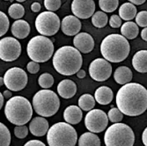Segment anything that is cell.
I'll use <instances>...</instances> for the list:
<instances>
[{"label":"cell","instance_id":"obj_21","mask_svg":"<svg viewBox=\"0 0 147 146\" xmlns=\"http://www.w3.org/2000/svg\"><path fill=\"white\" fill-rule=\"evenodd\" d=\"M132 66L140 73L147 72V50H139L133 56Z\"/></svg>","mask_w":147,"mask_h":146},{"label":"cell","instance_id":"obj_37","mask_svg":"<svg viewBox=\"0 0 147 146\" xmlns=\"http://www.w3.org/2000/svg\"><path fill=\"white\" fill-rule=\"evenodd\" d=\"M28 129L26 128V125H21V126H16L14 128V135L16 137L20 139H23L28 137Z\"/></svg>","mask_w":147,"mask_h":146},{"label":"cell","instance_id":"obj_18","mask_svg":"<svg viewBox=\"0 0 147 146\" xmlns=\"http://www.w3.org/2000/svg\"><path fill=\"white\" fill-rule=\"evenodd\" d=\"M82 118H83V112L77 106H69L68 108H65L63 112L64 121L71 125L78 124L82 121Z\"/></svg>","mask_w":147,"mask_h":146},{"label":"cell","instance_id":"obj_27","mask_svg":"<svg viewBox=\"0 0 147 146\" xmlns=\"http://www.w3.org/2000/svg\"><path fill=\"white\" fill-rule=\"evenodd\" d=\"M78 108L83 111H90L92 108H94L95 106V100L91 94H85L81 95L78 99Z\"/></svg>","mask_w":147,"mask_h":146},{"label":"cell","instance_id":"obj_8","mask_svg":"<svg viewBox=\"0 0 147 146\" xmlns=\"http://www.w3.org/2000/svg\"><path fill=\"white\" fill-rule=\"evenodd\" d=\"M54 44L47 36L37 35L32 38L28 43L26 52L32 61L45 63L49 61L54 53Z\"/></svg>","mask_w":147,"mask_h":146},{"label":"cell","instance_id":"obj_30","mask_svg":"<svg viewBox=\"0 0 147 146\" xmlns=\"http://www.w3.org/2000/svg\"><path fill=\"white\" fill-rule=\"evenodd\" d=\"M8 13L12 19L20 20L25 14V9L20 4H12L8 9Z\"/></svg>","mask_w":147,"mask_h":146},{"label":"cell","instance_id":"obj_6","mask_svg":"<svg viewBox=\"0 0 147 146\" xmlns=\"http://www.w3.org/2000/svg\"><path fill=\"white\" fill-rule=\"evenodd\" d=\"M33 108L42 117H50L56 114L60 108V100L54 92L43 89L37 92L33 98Z\"/></svg>","mask_w":147,"mask_h":146},{"label":"cell","instance_id":"obj_2","mask_svg":"<svg viewBox=\"0 0 147 146\" xmlns=\"http://www.w3.org/2000/svg\"><path fill=\"white\" fill-rule=\"evenodd\" d=\"M82 64L81 53L71 46L59 48L53 57V66L55 70L63 76H71L77 73L81 69Z\"/></svg>","mask_w":147,"mask_h":146},{"label":"cell","instance_id":"obj_14","mask_svg":"<svg viewBox=\"0 0 147 146\" xmlns=\"http://www.w3.org/2000/svg\"><path fill=\"white\" fill-rule=\"evenodd\" d=\"M71 11L78 19H88L95 11V3L93 0H73Z\"/></svg>","mask_w":147,"mask_h":146},{"label":"cell","instance_id":"obj_39","mask_svg":"<svg viewBox=\"0 0 147 146\" xmlns=\"http://www.w3.org/2000/svg\"><path fill=\"white\" fill-rule=\"evenodd\" d=\"M109 25L113 28H118L122 26V20L118 15H112L109 20Z\"/></svg>","mask_w":147,"mask_h":146},{"label":"cell","instance_id":"obj_10","mask_svg":"<svg viewBox=\"0 0 147 146\" xmlns=\"http://www.w3.org/2000/svg\"><path fill=\"white\" fill-rule=\"evenodd\" d=\"M4 84L8 90L11 92H19L23 90L28 81V77L26 71L19 67L9 69L3 77Z\"/></svg>","mask_w":147,"mask_h":146},{"label":"cell","instance_id":"obj_31","mask_svg":"<svg viewBox=\"0 0 147 146\" xmlns=\"http://www.w3.org/2000/svg\"><path fill=\"white\" fill-rule=\"evenodd\" d=\"M11 133L8 128L2 122H0V146H10Z\"/></svg>","mask_w":147,"mask_h":146},{"label":"cell","instance_id":"obj_4","mask_svg":"<svg viewBox=\"0 0 147 146\" xmlns=\"http://www.w3.org/2000/svg\"><path fill=\"white\" fill-rule=\"evenodd\" d=\"M5 114L11 123L16 126L26 125L30 122L33 115L32 105L25 97H11L5 104Z\"/></svg>","mask_w":147,"mask_h":146},{"label":"cell","instance_id":"obj_16","mask_svg":"<svg viewBox=\"0 0 147 146\" xmlns=\"http://www.w3.org/2000/svg\"><path fill=\"white\" fill-rule=\"evenodd\" d=\"M63 33L68 36H74L81 30V22L74 15H68L63 19L61 23Z\"/></svg>","mask_w":147,"mask_h":146},{"label":"cell","instance_id":"obj_24","mask_svg":"<svg viewBox=\"0 0 147 146\" xmlns=\"http://www.w3.org/2000/svg\"><path fill=\"white\" fill-rule=\"evenodd\" d=\"M121 33L124 38L129 40H133L137 38L139 34L138 26L132 21H127L122 25Z\"/></svg>","mask_w":147,"mask_h":146},{"label":"cell","instance_id":"obj_47","mask_svg":"<svg viewBox=\"0 0 147 146\" xmlns=\"http://www.w3.org/2000/svg\"><path fill=\"white\" fill-rule=\"evenodd\" d=\"M3 106H4V96L1 92H0V110L3 108Z\"/></svg>","mask_w":147,"mask_h":146},{"label":"cell","instance_id":"obj_23","mask_svg":"<svg viewBox=\"0 0 147 146\" xmlns=\"http://www.w3.org/2000/svg\"><path fill=\"white\" fill-rule=\"evenodd\" d=\"M114 78L117 84L123 85L125 84L130 83L132 80V71L126 66H120L114 73Z\"/></svg>","mask_w":147,"mask_h":146},{"label":"cell","instance_id":"obj_50","mask_svg":"<svg viewBox=\"0 0 147 146\" xmlns=\"http://www.w3.org/2000/svg\"><path fill=\"white\" fill-rule=\"evenodd\" d=\"M5 1H11V0H5Z\"/></svg>","mask_w":147,"mask_h":146},{"label":"cell","instance_id":"obj_41","mask_svg":"<svg viewBox=\"0 0 147 146\" xmlns=\"http://www.w3.org/2000/svg\"><path fill=\"white\" fill-rule=\"evenodd\" d=\"M41 8H42L41 4L38 3V2H34V3H33L32 5H31V10H32L34 12H38V11H40Z\"/></svg>","mask_w":147,"mask_h":146},{"label":"cell","instance_id":"obj_28","mask_svg":"<svg viewBox=\"0 0 147 146\" xmlns=\"http://www.w3.org/2000/svg\"><path fill=\"white\" fill-rule=\"evenodd\" d=\"M109 18L108 15L102 11H98L94 12L92 16V25L98 28H102L108 24Z\"/></svg>","mask_w":147,"mask_h":146},{"label":"cell","instance_id":"obj_29","mask_svg":"<svg viewBox=\"0 0 147 146\" xmlns=\"http://www.w3.org/2000/svg\"><path fill=\"white\" fill-rule=\"evenodd\" d=\"M119 5V0H99V6L104 12H113Z\"/></svg>","mask_w":147,"mask_h":146},{"label":"cell","instance_id":"obj_43","mask_svg":"<svg viewBox=\"0 0 147 146\" xmlns=\"http://www.w3.org/2000/svg\"><path fill=\"white\" fill-rule=\"evenodd\" d=\"M129 3H131L132 5H141L144 3H145L146 0H128Z\"/></svg>","mask_w":147,"mask_h":146},{"label":"cell","instance_id":"obj_48","mask_svg":"<svg viewBox=\"0 0 147 146\" xmlns=\"http://www.w3.org/2000/svg\"><path fill=\"white\" fill-rule=\"evenodd\" d=\"M3 85H4V79L2 77H0V87H1Z\"/></svg>","mask_w":147,"mask_h":146},{"label":"cell","instance_id":"obj_5","mask_svg":"<svg viewBox=\"0 0 147 146\" xmlns=\"http://www.w3.org/2000/svg\"><path fill=\"white\" fill-rule=\"evenodd\" d=\"M78 141L76 129L67 122H57L47 132V142L49 146H75Z\"/></svg>","mask_w":147,"mask_h":146},{"label":"cell","instance_id":"obj_40","mask_svg":"<svg viewBox=\"0 0 147 146\" xmlns=\"http://www.w3.org/2000/svg\"><path fill=\"white\" fill-rule=\"evenodd\" d=\"M24 146H46V145L40 140H30L28 143H26Z\"/></svg>","mask_w":147,"mask_h":146},{"label":"cell","instance_id":"obj_49","mask_svg":"<svg viewBox=\"0 0 147 146\" xmlns=\"http://www.w3.org/2000/svg\"><path fill=\"white\" fill-rule=\"evenodd\" d=\"M16 1H18V2H24V1H26V0H16Z\"/></svg>","mask_w":147,"mask_h":146},{"label":"cell","instance_id":"obj_34","mask_svg":"<svg viewBox=\"0 0 147 146\" xmlns=\"http://www.w3.org/2000/svg\"><path fill=\"white\" fill-rule=\"evenodd\" d=\"M9 19L5 13L0 11V37L4 36L9 28Z\"/></svg>","mask_w":147,"mask_h":146},{"label":"cell","instance_id":"obj_3","mask_svg":"<svg viewBox=\"0 0 147 146\" xmlns=\"http://www.w3.org/2000/svg\"><path fill=\"white\" fill-rule=\"evenodd\" d=\"M129 43L121 34H112L106 36L100 44V53L104 59L110 63H121L129 54Z\"/></svg>","mask_w":147,"mask_h":146},{"label":"cell","instance_id":"obj_26","mask_svg":"<svg viewBox=\"0 0 147 146\" xmlns=\"http://www.w3.org/2000/svg\"><path fill=\"white\" fill-rule=\"evenodd\" d=\"M78 146H100V137L92 132H86L78 138Z\"/></svg>","mask_w":147,"mask_h":146},{"label":"cell","instance_id":"obj_35","mask_svg":"<svg viewBox=\"0 0 147 146\" xmlns=\"http://www.w3.org/2000/svg\"><path fill=\"white\" fill-rule=\"evenodd\" d=\"M61 0H44V6L49 11H56L61 7Z\"/></svg>","mask_w":147,"mask_h":146},{"label":"cell","instance_id":"obj_1","mask_svg":"<svg viewBox=\"0 0 147 146\" xmlns=\"http://www.w3.org/2000/svg\"><path fill=\"white\" fill-rule=\"evenodd\" d=\"M115 102L117 108L128 116H138L147 109V91L138 83H128L119 89Z\"/></svg>","mask_w":147,"mask_h":146},{"label":"cell","instance_id":"obj_22","mask_svg":"<svg viewBox=\"0 0 147 146\" xmlns=\"http://www.w3.org/2000/svg\"><path fill=\"white\" fill-rule=\"evenodd\" d=\"M94 100L100 105H109L114 98L113 91L108 86H100L94 92Z\"/></svg>","mask_w":147,"mask_h":146},{"label":"cell","instance_id":"obj_12","mask_svg":"<svg viewBox=\"0 0 147 146\" xmlns=\"http://www.w3.org/2000/svg\"><path fill=\"white\" fill-rule=\"evenodd\" d=\"M21 54V44L16 38L5 37L0 40V59L5 62L17 60Z\"/></svg>","mask_w":147,"mask_h":146},{"label":"cell","instance_id":"obj_17","mask_svg":"<svg viewBox=\"0 0 147 146\" xmlns=\"http://www.w3.org/2000/svg\"><path fill=\"white\" fill-rule=\"evenodd\" d=\"M49 129V122L45 119V117L37 116L33 118L29 124V130L31 134L35 137H43L47 134Z\"/></svg>","mask_w":147,"mask_h":146},{"label":"cell","instance_id":"obj_46","mask_svg":"<svg viewBox=\"0 0 147 146\" xmlns=\"http://www.w3.org/2000/svg\"><path fill=\"white\" fill-rule=\"evenodd\" d=\"M141 37H142V39L144 40V41H147V28H144L143 30H142V32H141Z\"/></svg>","mask_w":147,"mask_h":146},{"label":"cell","instance_id":"obj_13","mask_svg":"<svg viewBox=\"0 0 147 146\" xmlns=\"http://www.w3.org/2000/svg\"><path fill=\"white\" fill-rule=\"evenodd\" d=\"M112 74V66L103 58L94 59L89 66V75L93 80L103 82L108 80Z\"/></svg>","mask_w":147,"mask_h":146},{"label":"cell","instance_id":"obj_7","mask_svg":"<svg viewBox=\"0 0 147 146\" xmlns=\"http://www.w3.org/2000/svg\"><path fill=\"white\" fill-rule=\"evenodd\" d=\"M104 142L106 146H133L135 143L134 131L127 124L114 123L106 130Z\"/></svg>","mask_w":147,"mask_h":146},{"label":"cell","instance_id":"obj_15","mask_svg":"<svg viewBox=\"0 0 147 146\" xmlns=\"http://www.w3.org/2000/svg\"><path fill=\"white\" fill-rule=\"evenodd\" d=\"M73 45L74 48H77L80 53L87 54L94 48V41L89 34L78 33L73 39Z\"/></svg>","mask_w":147,"mask_h":146},{"label":"cell","instance_id":"obj_42","mask_svg":"<svg viewBox=\"0 0 147 146\" xmlns=\"http://www.w3.org/2000/svg\"><path fill=\"white\" fill-rule=\"evenodd\" d=\"M142 141L144 146H147V129L145 128L142 134Z\"/></svg>","mask_w":147,"mask_h":146},{"label":"cell","instance_id":"obj_32","mask_svg":"<svg viewBox=\"0 0 147 146\" xmlns=\"http://www.w3.org/2000/svg\"><path fill=\"white\" fill-rule=\"evenodd\" d=\"M54 77L49 73H43L38 78V84L39 85L42 87L43 89H49L52 87V85H54Z\"/></svg>","mask_w":147,"mask_h":146},{"label":"cell","instance_id":"obj_45","mask_svg":"<svg viewBox=\"0 0 147 146\" xmlns=\"http://www.w3.org/2000/svg\"><path fill=\"white\" fill-rule=\"evenodd\" d=\"M76 74H77V77L78 78H84L86 77V71L84 70H81V69H80Z\"/></svg>","mask_w":147,"mask_h":146},{"label":"cell","instance_id":"obj_20","mask_svg":"<svg viewBox=\"0 0 147 146\" xmlns=\"http://www.w3.org/2000/svg\"><path fill=\"white\" fill-rule=\"evenodd\" d=\"M11 34L15 38L25 39L30 33V26L26 20H17L11 25Z\"/></svg>","mask_w":147,"mask_h":146},{"label":"cell","instance_id":"obj_9","mask_svg":"<svg viewBox=\"0 0 147 146\" xmlns=\"http://www.w3.org/2000/svg\"><path fill=\"white\" fill-rule=\"evenodd\" d=\"M61 26L59 17L53 11H43L36 17V30L43 36H52L56 34Z\"/></svg>","mask_w":147,"mask_h":146},{"label":"cell","instance_id":"obj_36","mask_svg":"<svg viewBox=\"0 0 147 146\" xmlns=\"http://www.w3.org/2000/svg\"><path fill=\"white\" fill-rule=\"evenodd\" d=\"M136 24L138 26H142V28H146L147 26V11H142L137 13L136 15Z\"/></svg>","mask_w":147,"mask_h":146},{"label":"cell","instance_id":"obj_11","mask_svg":"<svg viewBox=\"0 0 147 146\" xmlns=\"http://www.w3.org/2000/svg\"><path fill=\"white\" fill-rule=\"evenodd\" d=\"M108 124V115L100 109H92L85 117L86 128L92 133H100L107 129Z\"/></svg>","mask_w":147,"mask_h":146},{"label":"cell","instance_id":"obj_33","mask_svg":"<svg viewBox=\"0 0 147 146\" xmlns=\"http://www.w3.org/2000/svg\"><path fill=\"white\" fill-rule=\"evenodd\" d=\"M108 119L111 122H114V123H116V122H122V120L123 119V114L117 108H111L109 113H108Z\"/></svg>","mask_w":147,"mask_h":146},{"label":"cell","instance_id":"obj_19","mask_svg":"<svg viewBox=\"0 0 147 146\" xmlns=\"http://www.w3.org/2000/svg\"><path fill=\"white\" fill-rule=\"evenodd\" d=\"M57 92L63 99H71L77 92V85L72 80L63 79L57 85Z\"/></svg>","mask_w":147,"mask_h":146},{"label":"cell","instance_id":"obj_25","mask_svg":"<svg viewBox=\"0 0 147 146\" xmlns=\"http://www.w3.org/2000/svg\"><path fill=\"white\" fill-rule=\"evenodd\" d=\"M137 15V8L131 3H124L119 8V17L121 20L129 21Z\"/></svg>","mask_w":147,"mask_h":146},{"label":"cell","instance_id":"obj_38","mask_svg":"<svg viewBox=\"0 0 147 146\" xmlns=\"http://www.w3.org/2000/svg\"><path fill=\"white\" fill-rule=\"evenodd\" d=\"M26 70L31 74H36L40 71V64L36 62L31 61L26 65Z\"/></svg>","mask_w":147,"mask_h":146},{"label":"cell","instance_id":"obj_44","mask_svg":"<svg viewBox=\"0 0 147 146\" xmlns=\"http://www.w3.org/2000/svg\"><path fill=\"white\" fill-rule=\"evenodd\" d=\"M11 95H12L11 91H10V90H5V91H4V92H3V96H4L5 99H7V100L11 99Z\"/></svg>","mask_w":147,"mask_h":146}]
</instances>
